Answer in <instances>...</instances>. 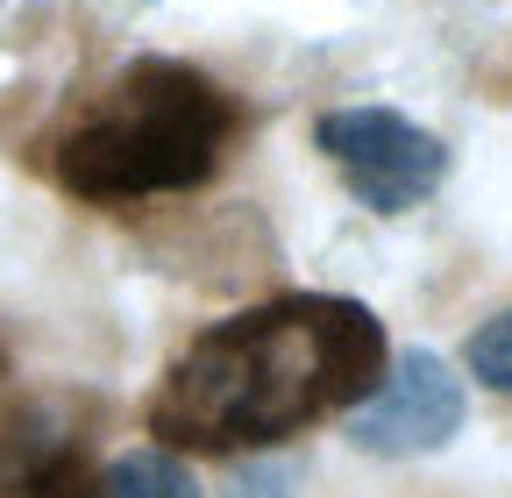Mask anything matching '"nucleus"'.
Returning <instances> with one entry per match:
<instances>
[{"label":"nucleus","instance_id":"6","mask_svg":"<svg viewBox=\"0 0 512 498\" xmlns=\"http://www.w3.org/2000/svg\"><path fill=\"white\" fill-rule=\"evenodd\" d=\"M470 378H484L491 392L512 399V306H505V314H491V321L470 335Z\"/></svg>","mask_w":512,"mask_h":498},{"label":"nucleus","instance_id":"3","mask_svg":"<svg viewBox=\"0 0 512 498\" xmlns=\"http://www.w3.org/2000/svg\"><path fill=\"white\" fill-rule=\"evenodd\" d=\"M313 143L328 150V164L349 178V193L370 214H406L434 200L448 178V143L427 136L420 121H406L399 107H335L320 114Z\"/></svg>","mask_w":512,"mask_h":498},{"label":"nucleus","instance_id":"5","mask_svg":"<svg viewBox=\"0 0 512 498\" xmlns=\"http://www.w3.org/2000/svg\"><path fill=\"white\" fill-rule=\"evenodd\" d=\"M93 498H200V491H192V470L171 449H136L93 477Z\"/></svg>","mask_w":512,"mask_h":498},{"label":"nucleus","instance_id":"7","mask_svg":"<svg viewBox=\"0 0 512 498\" xmlns=\"http://www.w3.org/2000/svg\"><path fill=\"white\" fill-rule=\"evenodd\" d=\"M221 498H292V470H285V463H256V470H242Z\"/></svg>","mask_w":512,"mask_h":498},{"label":"nucleus","instance_id":"1","mask_svg":"<svg viewBox=\"0 0 512 498\" xmlns=\"http://www.w3.org/2000/svg\"><path fill=\"white\" fill-rule=\"evenodd\" d=\"M384 363V321L370 306L292 292L228 314L192 342L150 399V434L171 456H242L356 406Z\"/></svg>","mask_w":512,"mask_h":498},{"label":"nucleus","instance_id":"2","mask_svg":"<svg viewBox=\"0 0 512 498\" xmlns=\"http://www.w3.org/2000/svg\"><path fill=\"white\" fill-rule=\"evenodd\" d=\"M235 136H242V107L200 65L136 57L50 136L43 164L64 193L93 207H128L207 185L235 150Z\"/></svg>","mask_w":512,"mask_h":498},{"label":"nucleus","instance_id":"4","mask_svg":"<svg viewBox=\"0 0 512 498\" xmlns=\"http://www.w3.org/2000/svg\"><path fill=\"white\" fill-rule=\"evenodd\" d=\"M463 427V378L434 349H406L384 378L349 406V442L363 456H434Z\"/></svg>","mask_w":512,"mask_h":498}]
</instances>
